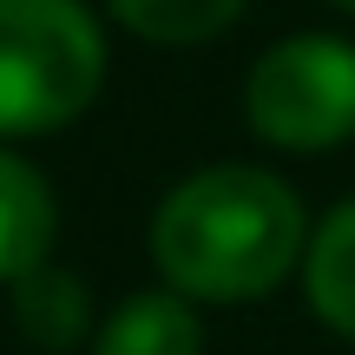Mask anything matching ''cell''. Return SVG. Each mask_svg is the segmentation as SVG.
Here are the masks:
<instances>
[{
	"label": "cell",
	"instance_id": "cell-1",
	"mask_svg": "<svg viewBox=\"0 0 355 355\" xmlns=\"http://www.w3.org/2000/svg\"><path fill=\"white\" fill-rule=\"evenodd\" d=\"M303 204L263 165H211L152 217V263L191 303H250L303 263Z\"/></svg>",
	"mask_w": 355,
	"mask_h": 355
},
{
	"label": "cell",
	"instance_id": "cell-2",
	"mask_svg": "<svg viewBox=\"0 0 355 355\" xmlns=\"http://www.w3.org/2000/svg\"><path fill=\"white\" fill-rule=\"evenodd\" d=\"M99 79L105 33L86 0H0V139L73 125Z\"/></svg>",
	"mask_w": 355,
	"mask_h": 355
},
{
	"label": "cell",
	"instance_id": "cell-3",
	"mask_svg": "<svg viewBox=\"0 0 355 355\" xmlns=\"http://www.w3.org/2000/svg\"><path fill=\"white\" fill-rule=\"evenodd\" d=\"M243 119L277 152H329L355 139V46L336 33H290L257 53Z\"/></svg>",
	"mask_w": 355,
	"mask_h": 355
},
{
	"label": "cell",
	"instance_id": "cell-4",
	"mask_svg": "<svg viewBox=\"0 0 355 355\" xmlns=\"http://www.w3.org/2000/svg\"><path fill=\"white\" fill-rule=\"evenodd\" d=\"M92 355H204V322L191 309V296L145 290V296H125L99 322Z\"/></svg>",
	"mask_w": 355,
	"mask_h": 355
},
{
	"label": "cell",
	"instance_id": "cell-5",
	"mask_svg": "<svg viewBox=\"0 0 355 355\" xmlns=\"http://www.w3.org/2000/svg\"><path fill=\"white\" fill-rule=\"evenodd\" d=\"M53 250V191L26 158L0 152V283H20Z\"/></svg>",
	"mask_w": 355,
	"mask_h": 355
},
{
	"label": "cell",
	"instance_id": "cell-6",
	"mask_svg": "<svg viewBox=\"0 0 355 355\" xmlns=\"http://www.w3.org/2000/svg\"><path fill=\"white\" fill-rule=\"evenodd\" d=\"M303 290H309V309H316L336 336L355 343V198L336 204V211L322 217V230L309 237Z\"/></svg>",
	"mask_w": 355,
	"mask_h": 355
},
{
	"label": "cell",
	"instance_id": "cell-7",
	"mask_svg": "<svg viewBox=\"0 0 355 355\" xmlns=\"http://www.w3.org/2000/svg\"><path fill=\"white\" fill-rule=\"evenodd\" d=\"M13 322H20V336L33 349H73L86 336V322H92V296H86V283L73 270L40 263V270H26L13 283Z\"/></svg>",
	"mask_w": 355,
	"mask_h": 355
},
{
	"label": "cell",
	"instance_id": "cell-8",
	"mask_svg": "<svg viewBox=\"0 0 355 355\" xmlns=\"http://www.w3.org/2000/svg\"><path fill=\"white\" fill-rule=\"evenodd\" d=\"M105 7L125 33L152 40V46H198L237 20L243 0H105Z\"/></svg>",
	"mask_w": 355,
	"mask_h": 355
},
{
	"label": "cell",
	"instance_id": "cell-9",
	"mask_svg": "<svg viewBox=\"0 0 355 355\" xmlns=\"http://www.w3.org/2000/svg\"><path fill=\"white\" fill-rule=\"evenodd\" d=\"M329 7H343V13H355V0H329Z\"/></svg>",
	"mask_w": 355,
	"mask_h": 355
}]
</instances>
